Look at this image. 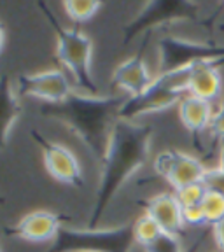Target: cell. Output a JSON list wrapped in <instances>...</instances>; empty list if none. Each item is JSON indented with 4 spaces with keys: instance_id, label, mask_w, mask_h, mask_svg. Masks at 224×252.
I'll list each match as a JSON object with an SVG mask.
<instances>
[{
    "instance_id": "6da1fadb",
    "label": "cell",
    "mask_w": 224,
    "mask_h": 252,
    "mask_svg": "<svg viewBox=\"0 0 224 252\" xmlns=\"http://www.w3.org/2000/svg\"><path fill=\"white\" fill-rule=\"evenodd\" d=\"M39 9L49 25L55 30L56 35V58L63 65V68L72 75L74 84L81 91H86L88 94H96L98 88L93 77V40L84 33L79 27L65 28L53 11L47 7L46 2L40 0Z\"/></svg>"
},
{
    "instance_id": "7a4b0ae2",
    "label": "cell",
    "mask_w": 224,
    "mask_h": 252,
    "mask_svg": "<svg viewBox=\"0 0 224 252\" xmlns=\"http://www.w3.org/2000/svg\"><path fill=\"white\" fill-rule=\"evenodd\" d=\"M189 77H191V65L161 72L140 96L125 100L123 107L119 109V114L125 118H135L175 105L181 102L184 94H188Z\"/></svg>"
},
{
    "instance_id": "3957f363",
    "label": "cell",
    "mask_w": 224,
    "mask_h": 252,
    "mask_svg": "<svg viewBox=\"0 0 224 252\" xmlns=\"http://www.w3.org/2000/svg\"><path fill=\"white\" fill-rule=\"evenodd\" d=\"M191 21L203 25L201 7L194 0H147L138 14L125 27V44L163 25Z\"/></svg>"
},
{
    "instance_id": "277c9868",
    "label": "cell",
    "mask_w": 224,
    "mask_h": 252,
    "mask_svg": "<svg viewBox=\"0 0 224 252\" xmlns=\"http://www.w3.org/2000/svg\"><path fill=\"white\" fill-rule=\"evenodd\" d=\"M160 70L168 72L196 62H224V46L166 35L158 44Z\"/></svg>"
},
{
    "instance_id": "5b68a950",
    "label": "cell",
    "mask_w": 224,
    "mask_h": 252,
    "mask_svg": "<svg viewBox=\"0 0 224 252\" xmlns=\"http://www.w3.org/2000/svg\"><path fill=\"white\" fill-rule=\"evenodd\" d=\"M18 90L23 96L37 98L53 105L67 102L74 94L70 77L62 68H46V70L21 75L18 79Z\"/></svg>"
},
{
    "instance_id": "8992f818",
    "label": "cell",
    "mask_w": 224,
    "mask_h": 252,
    "mask_svg": "<svg viewBox=\"0 0 224 252\" xmlns=\"http://www.w3.org/2000/svg\"><path fill=\"white\" fill-rule=\"evenodd\" d=\"M207 168L209 166H205L196 156L177 149L161 151L154 159V170L168 182L172 191H177L189 184L203 182Z\"/></svg>"
},
{
    "instance_id": "52a82bcc",
    "label": "cell",
    "mask_w": 224,
    "mask_h": 252,
    "mask_svg": "<svg viewBox=\"0 0 224 252\" xmlns=\"http://www.w3.org/2000/svg\"><path fill=\"white\" fill-rule=\"evenodd\" d=\"M44 168L55 181L62 184H77L83 177V168L74 151L58 142H44L42 144Z\"/></svg>"
},
{
    "instance_id": "ba28073f",
    "label": "cell",
    "mask_w": 224,
    "mask_h": 252,
    "mask_svg": "<svg viewBox=\"0 0 224 252\" xmlns=\"http://www.w3.org/2000/svg\"><path fill=\"white\" fill-rule=\"evenodd\" d=\"M154 79L156 77H153L146 60L137 55L119 63L112 72L110 83L123 93L130 94V98H135V96H140L154 83Z\"/></svg>"
},
{
    "instance_id": "9c48e42d",
    "label": "cell",
    "mask_w": 224,
    "mask_h": 252,
    "mask_svg": "<svg viewBox=\"0 0 224 252\" xmlns=\"http://www.w3.org/2000/svg\"><path fill=\"white\" fill-rule=\"evenodd\" d=\"M146 212L156 220L158 224L161 226V229L168 236L177 238L186 226L184 220V210H182L181 201L177 200L173 191H165V193L154 194L149 201H147Z\"/></svg>"
},
{
    "instance_id": "30bf717a",
    "label": "cell",
    "mask_w": 224,
    "mask_h": 252,
    "mask_svg": "<svg viewBox=\"0 0 224 252\" xmlns=\"http://www.w3.org/2000/svg\"><path fill=\"white\" fill-rule=\"evenodd\" d=\"M60 231V219L51 210H33L20 219L16 235L30 244H46L55 240Z\"/></svg>"
},
{
    "instance_id": "8fae6325",
    "label": "cell",
    "mask_w": 224,
    "mask_h": 252,
    "mask_svg": "<svg viewBox=\"0 0 224 252\" xmlns=\"http://www.w3.org/2000/svg\"><path fill=\"white\" fill-rule=\"evenodd\" d=\"M219 63L223 62H196L191 65L188 93L198 98L214 103L223 100V75L219 72Z\"/></svg>"
},
{
    "instance_id": "7c38bea8",
    "label": "cell",
    "mask_w": 224,
    "mask_h": 252,
    "mask_svg": "<svg viewBox=\"0 0 224 252\" xmlns=\"http://www.w3.org/2000/svg\"><path fill=\"white\" fill-rule=\"evenodd\" d=\"M179 105V119L182 126L191 135H201L209 131L210 121L214 116V103L207 102L203 98H198L194 94H184Z\"/></svg>"
},
{
    "instance_id": "4fadbf2b",
    "label": "cell",
    "mask_w": 224,
    "mask_h": 252,
    "mask_svg": "<svg viewBox=\"0 0 224 252\" xmlns=\"http://www.w3.org/2000/svg\"><path fill=\"white\" fill-rule=\"evenodd\" d=\"M166 236V233L161 229V226L158 224L156 220L149 216L147 212H144L133 224V238L137 244H140L142 247L153 249L156 244L163 240Z\"/></svg>"
},
{
    "instance_id": "5bb4252c",
    "label": "cell",
    "mask_w": 224,
    "mask_h": 252,
    "mask_svg": "<svg viewBox=\"0 0 224 252\" xmlns=\"http://www.w3.org/2000/svg\"><path fill=\"white\" fill-rule=\"evenodd\" d=\"M63 9L75 25L88 23L102 9L103 0H62Z\"/></svg>"
},
{
    "instance_id": "9a60e30c",
    "label": "cell",
    "mask_w": 224,
    "mask_h": 252,
    "mask_svg": "<svg viewBox=\"0 0 224 252\" xmlns=\"http://www.w3.org/2000/svg\"><path fill=\"white\" fill-rule=\"evenodd\" d=\"M201 209H203L207 224L216 226L217 222L224 220V194L207 189V194L201 201Z\"/></svg>"
},
{
    "instance_id": "2e32d148",
    "label": "cell",
    "mask_w": 224,
    "mask_h": 252,
    "mask_svg": "<svg viewBox=\"0 0 224 252\" xmlns=\"http://www.w3.org/2000/svg\"><path fill=\"white\" fill-rule=\"evenodd\" d=\"M177 200L181 201L182 209L184 207H193V205H200L203 201L205 194H207V188H205L203 182H196V184H189L184 188L173 191Z\"/></svg>"
},
{
    "instance_id": "e0dca14e",
    "label": "cell",
    "mask_w": 224,
    "mask_h": 252,
    "mask_svg": "<svg viewBox=\"0 0 224 252\" xmlns=\"http://www.w3.org/2000/svg\"><path fill=\"white\" fill-rule=\"evenodd\" d=\"M203 184L209 191H216V193L224 194V172L219 166H210L205 172Z\"/></svg>"
},
{
    "instance_id": "ac0fdd59",
    "label": "cell",
    "mask_w": 224,
    "mask_h": 252,
    "mask_svg": "<svg viewBox=\"0 0 224 252\" xmlns=\"http://www.w3.org/2000/svg\"><path fill=\"white\" fill-rule=\"evenodd\" d=\"M184 220L186 226H191V228H201V226H209L207 224V219H205L203 209L200 205H193V207H184Z\"/></svg>"
},
{
    "instance_id": "d6986e66",
    "label": "cell",
    "mask_w": 224,
    "mask_h": 252,
    "mask_svg": "<svg viewBox=\"0 0 224 252\" xmlns=\"http://www.w3.org/2000/svg\"><path fill=\"white\" fill-rule=\"evenodd\" d=\"M209 131L214 138H217V140H221L224 144V103L219 102V105H217L216 110H214Z\"/></svg>"
},
{
    "instance_id": "ffe728a7",
    "label": "cell",
    "mask_w": 224,
    "mask_h": 252,
    "mask_svg": "<svg viewBox=\"0 0 224 252\" xmlns=\"http://www.w3.org/2000/svg\"><path fill=\"white\" fill-rule=\"evenodd\" d=\"M212 236L219 252H224V220H221L216 226H212Z\"/></svg>"
},
{
    "instance_id": "44dd1931",
    "label": "cell",
    "mask_w": 224,
    "mask_h": 252,
    "mask_svg": "<svg viewBox=\"0 0 224 252\" xmlns=\"http://www.w3.org/2000/svg\"><path fill=\"white\" fill-rule=\"evenodd\" d=\"M217 166H219V168L224 172V144H223V147H221V151H219V161H217Z\"/></svg>"
},
{
    "instance_id": "7402d4cb",
    "label": "cell",
    "mask_w": 224,
    "mask_h": 252,
    "mask_svg": "<svg viewBox=\"0 0 224 252\" xmlns=\"http://www.w3.org/2000/svg\"><path fill=\"white\" fill-rule=\"evenodd\" d=\"M221 103H224V96H223V100H221Z\"/></svg>"
},
{
    "instance_id": "603a6c76",
    "label": "cell",
    "mask_w": 224,
    "mask_h": 252,
    "mask_svg": "<svg viewBox=\"0 0 224 252\" xmlns=\"http://www.w3.org/2000/svg\"><path fill=\"white\" fill-rule=\"evenodd\" d=\"M90 252H96V251H90Z\"/></svg>"
}]
</instances>
